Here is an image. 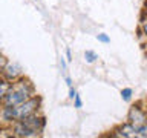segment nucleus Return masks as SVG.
Masks as SVG:
<instances>
[{
	"mask_svg": "<svg viewBox=\"0 0 147 138\" xmlns=\"http://www.w3.org/2000/svg\"><path fill=\"white\" fill-rule=\"evenodd\" d=\"M132 95H133V91H132V87H124V89L121 91V98H123L124 101H130Z\"/></svg>",
	"mask_w": 147,
	"mask_h": 138,
	"instance_id": "1a4fd4ad",
	"label": "nucleus"
},
{
	"mask_svg": "<svg viewBox=\"0 0 147 138\" xmlns=\"http://www.w3.org/2000/svg\"><path fill=\"white\" fill-rule=\"evenodd\" d=\"M74 108L75 109H81L83 108V100H81V97L77 94V97L74 98Z\"/></svg>",
	"mask_w": 147,
	"mask_h": 138,
	"instance_id": "9b49d317",
	"label": "nucleus"
},
{
	"mask_svg": "<svg viewBox=\"0 0 147 138\" xmlns=\"http://www.w3.org/2000/svg\"><path fill=\"white\" fill-rule=\"evenodd\" d=\"M96 58H98V55H96V52H94V51H90V49H87L86 52H84V60H86V63H95L96 62Z\"/></svg>",
	"mask_w": 147,
	"mask_h": 138,
	"instance_id": "6e6552de",
	"label": "nucleus"
},
{
	"mask_svg": "<svg viewBox=\"0 0 147 138\" xmlns=\"http://www.w3.org/2000/svg\"><path fill=\"white\" fill-rule=\"evenodd\" d=\"M2 75H3V78H6V80H9V81H16L23 75V69L18 63L8 62L6 64H5L3 71H2Z\"/></svg>",
	"mask_w": 147,
	"mask_h": 138,
	"instance_id": "423d86ee",
	"label": "nucleus"
},
{
	"mask_svg": "<svg viewBox=\"0 0 147 138\" xmlns=\"http://www.w3.org/2000/svg\"><path fill=\"white\" fill-rule=\"evenodd\" d=\"M75 97H77V91L74 89V86H72V87H69V98H71V100H74Z\"/></svg>",
	"mask_w": 147,
	"mask_h": 138,
	"instance_id": "4468645a",
	"label": "nucleus"
},
{
	"mask_svg": "<svg viewBox=\"0 0 147 138\" xmlns=\"http://www.w3.org/2000/svg\"><path fill=\"white\" fill-rule=\"evenodd\" d=\"M140 31H141V34H142V35H144L146 39H147V18H146V20H142V22H141Z\"/></svg>",
	"mask_w": 147,
	"mask_h": 138,
	"instance_id": "ddd939ff",
	"label": "nucleus"
},
{
	"mask_svg": "<svg viewBox=\"0 0 147 138\" xmlns=\"http://www.w3.org/2000/svg\"><path fill=\"white\" fill-rule=\"evenodd\" d=\"M46 120L37 114H32L29 117L14 121L12 132L16 137H38L45 131Z\"/></svg>",
	"mask_w": 147,
	"mask_h": 138,
	"instance_id": "7ed1b4c3",
	"label": "nucleus"
},
{
	"mask_svg": "<svg viewBox=\"0 0 147 138\" xmlns=\"http://www.w3.org/2000/svg\"><path fill=\"white\" fill-rule=\"evenodd\" d=\"M60 64H61V68H63V69H66V60H64L63 57L60 58Z\"/></svg>",
	"mask_w": 147,
	"mask_h": 138,
	"instance_id": "f3484780",
	"label": "nucleus"
},
{
	"mask_svg": "<svg viewBox=\"0 0 147 138\" xmlns=\"http://www.w3.org/2000/svg\"><path fill=\"white\" fill-rule=\"evenodd\" d=\"M64 81H66V85H67L69 87H72V86H74V83H72V78H71V77H66V78H64Z\"/></svg>",
	"mask_w": 147,
	"mask_h": 138,
	"instance_id": "dca6fc26",
	"label": "nucleus"
},
{
	"mask_svg": "<svg viewBox=\"0 0 147 138\" xmlns=\"http://www.w3.org/2000/svg\"><path fill=\"white\" fill-rule=\"evenodd\" d=\"M9 87H11V81L6 80V78H0V101L5 100V97H6Z\"/></svg>",
	"mask_w": 147,
	"mask_h": 138,
	"instance_id": "0eeeda50",
	"label": "nucleus"
},
{
	"mask_svg": "<svg viewBox=\"0 0 147 138\" xmlns=\"http://www.w3.org/2000/svg\"><path fill=\"white\" fill-rule=\"evenodd\" d=\"M41 108V97L34 95L29 100L23 101L22 104L17 106H5L2 110V117L5 121H17L25 117H29L32 114H37L38 109Z\"/></svg>",
	"mask_w": 147,
	"mask_h": 138,
	"instance_id": "f257e3e1",
	"label": "nucleus"
},
{
	"mask_svg": "<svg viewBox=\"0 0 147 138\" xmlns=\"http://www.w3.org/2000/svg\"><path fill=\"white\" fill-rule=\"evenodd\" d=\"M110 137H117V138H138V132H136V127L130 123H124V124H119L117 129H113Z\"/></svg>",
	"mask_w": 147,
	"mask_h": 138,
	"instance_id": "39448f33",
	"label": "nucleus"
},
{
	"mask_svg": "<svg viewBox=\"0 0 147 138\" xmlns=\"http://www.w3.org/2000/svg\"><path fill=\"white\" fill-rule=\"evenodd\" d=\"M34 95H35L34 85L28 78L20 77L18 80L11 83V87H9L8 94L3 100V104L5 106H17V104H22L23 101L29 100Z\"/></svg>",
	"mask_w": 147,
	"mask_h": 138,
	"instance_id": "f03ea898",
	"label": "nucleus"
},
{
	"mask_svg": "<svg viewBox=\"0 0 147 138\" xmlns=\"http://www.w3.org/2000/svg\"><path fill=\"white\" fill-rule=\"evenodd\" d=\"M66 60H67V63H71L72 62V54H71V49H66Z\"/></svg>",
	"mask_w": 147,
	"mask_h": 138,
	"instance_id": "2eb2a0df",
	"label": "nucleus"
},
{
	"mask_svg": "<svg viewBox=\"0 0 147 138\" xmlns=\"http://www.w3.org/2000/svg\"><path fill=\"white\" fill-rule=\"evenodd\" d=\"M96 40L101 41V43H110V39L107 34H98L96 35Z\"/></svg>",
	"mask_w": 147,
	"mask_h": 138,
	"instance_id": "f8f14e48",
	"label": "nucleus"
},
{
	"mask_svg": "<svg viewBox=\"0 0 147 138\" xmlns=\"http://www.w3.org/2000/svg\"><path fill=\"white\" fill-rule=\"evenodd\" d=\"M127 121L133 124L135 127H140L147 123V110L140 108L138 104H133L127 112Z\"/></svg>",
	"mask_w": 147,
	"mask_h": 138,
	"instance_id": "20e7f679",
	"label": "nucleus"
},
{
	"mask_svg": "<svg viewBox=\"0 0 147 138\" xmlns=\"http://www.w3.org/2000/svg\"><path fill=\"white\" fill-rule=\"evenodd\" d=\"M136 132H138V138H147V123L136 127Z\"/></svg>",
	"mask_w": 147,
	"mask_h": 138,
	"instance_id": "9d476101",
	"label": "nucleus"
}]
</instances>
